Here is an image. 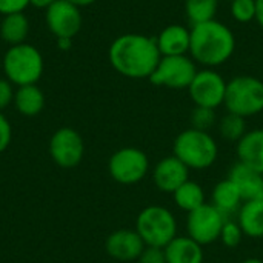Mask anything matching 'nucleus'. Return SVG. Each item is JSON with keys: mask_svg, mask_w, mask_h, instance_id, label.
Returning <instances> with one entry per match:
<instances>
[{"mask_svg": "<svg viewBox=\"0 0 263 263\" xmlns=\"http://www.w3.org/2000/svg\"><path fill=\"white\" fill-rule=\"evenodd\" d=\"M112 68L128 79H149L154 72L160 51L156 39L145 34H123L108 51Z\"/></svg>", "mask_w": 263, "mask_h": 263, "instance_id": "obj_1", "label": "nucleus"}, {"mask_svg": "<svg viewBox=\"0 0 263 263\" xmlns=\"http://www.w3.org/2000/svg\"><path fill=\"white\" fill-rule=\"evenodd\" d=\"M190 54L197 63L213 68L230 60L236 49V37L233 31L219 20L191 26Z\"/></svg>", "mask_w": 263, "mask_h": 263, "instance_id": "obj_2", "label": "nucleus"}, {"mask_svg": "<svg viewBox=\"0 0 263 263\" xmlns=\"http://www.w3.org/2000/svg\"><path fill=\"white\" fill-rule=\"evenodd\" d=\"M173 154L190 170L202 171L216 163L219 146L210 133L188 128L174 139Z\"/></svg>", "mask_w": 263, "mask_h": 263, "instance_id": "obj_3", "label": "nucleus"}, {"mask_svg": "<svg viewBox=\"0 0 263 263\" xmlns=\"http://www.w3.org/2000/svg\"><path fill=\"white\" fill-rule=\"evenodd\" d=\"M43 55L35 46L26 42L9 46L2 57V69L5 77L15 86L35 85L43 74Z\"/></svg>", "mask_w": 263, "mask_h": 263, "instance_id": "obj_4", "label": "nucleus"}, {"mask_svg": "<svg viewBox=\"0 0 263 263\" xmlns=\"http://www.w3.org/2000/svg\"><path fill=\"white\" fill-rule=\"evenodd\" d=\"M136 231L146 247L165 248L177 236V220L168 208L151 205L139 213Z\"/></svg>", "mask_w": 263, "mask_h": 263, "instance_id": "obj_5", "label": "nucleus"}, {"mask_svg": "<svg viewBox=\"0 0 263 263\" xmlns=\"http://www.w3.org/2000/svg\"><path fill=\"white\" fill-rule=\"evenodd\" d=\"M223 105L228 112L253 117L263 111V82L253 76H237L227 82Z\"/></svg>", "mask_w": 263, "mask_h": 263, "instance_id": "obj_6", "label": "nucleus"}, {"mask_svg": "<svg viewBox=\"0 0 263 263\" xmlns=\"http://www.w3.org/2000/svg\"><path fill=\"white\" fill-rule=\"evenodd\" d=\"M197 74L196 63L188 55H162L149 80L156 86L188 89Z\"/></svg>", "mask_w": 263, "mask_h": 263, "instance_id": "obj_7", "label": "nucleus"}, {"mask_svg": "<svg viewBox=\"0 0 263 263\" xmlns=\"http://www.w3.org/2000/svg\"><path fill=\"white\" fill-rule=\"evenodd\" d=\"M108 171L117 183L134 185L146 177L149 171V159L139 148H120L109 157Z\"/></svg>", "mask_w": 263, "mask_h": 263, "instance_id": "obj_8", "label": "nucleus"}, {"mask_svg": "<svg viewBox=\"0 0 263 263\" xmlns=\"http://www.w3.org/2000/svg\"><path fill=\"white\" fill-rule=\"evenodd\" d=\"M227 217L211 203H205L200 208L188 213L186 233L202 247L210 245L220 237L222 227Z\"/></svg>", "mask_w": 263, "mask_h": 263, "instance_id": "obj_9", "label": "nucleus"}, {"mask_svg": "<svg viewBox=\"0 0 263 263\" xmlns=\"http://www.w3.org/2000/svg\"><path fill=\"white\" fill-rule=\"evenodd\" d=\"M188 91L196 106L216 109L217 106L223 105L227 94V82L219 72L206 68L197 71Z\"/></svg>", "mask_w": 263, "mask_h": 263, "instance_id": "obj_10", "label": "nucleus"}, {"mask_svg": "<svg viewBox=\"0 0 263 263\" xmlns=\"http://www.w3.org/2000/svg\"><path fill=\"white\" fill-rule=\"evenodd\" d=\"M49 154L55 165L60 168L77 166L85 154V143L82 136L72 128L57 129L49 140Z\"/></svg>", "mask_w": 263, "mask_h": 263, "instance_id": "obj_11", "label": "nucleus"}, {"mask_svg": "<svg viewBox=\"0 0 263 263\" xmlns=\"http://www.w3.org/2000/svg\"><path fill=\"white\" fill-rule=\"evenodd\" d=\"M46 25L55 39H74V35L82 28V12L80 8L66 2L57 0L46 9Z\"/></svg>", "mask_w": 263, "mask_h": 263, "instance_id": "obj_12", "label": "nucleus"}, {"mask_svg": "<svg viewBox=\"0 0 263 263\" xmlns=\"http://www.w3.org/2000/svg\"><path fill=\"white\" fill-rule=\"evenodd\" d=\"M190 168L174 154L159 160L153 171V180L159 191L173 194L180 185L190 180Z\"/></svg>", "mask_w": 263, "mask_h": 263, "instance_id": "obj_13", "label": "nucleus"}, {"mask_svg": "<svg viewBox=\"0 0 263 263\" xmlns=\"http://www.w3.org/2000/svg\"><path fill=\"white\" fill-rule=\"evenodd\" d=\"M145 247V242L136 230H117L111 233L105 242L106 253L120 262L137 260Z\"/></svg>", "mask_w": 263, "mask_h": 263, "instance_id": "obj_14", "label": "nucleus"}, {"mask_svg": "<svg viewBox=\"0 0 263 263\" xmlns=\"http://www.w3.org/2000/svg\"><path fill=\"white\" fill-rule=\"evenodd\" d=\"M236 183L243 202L263 199V174L242 162H236L228 176Z\"/></svg>", "mask_w": 263, "mask_h": 263, "instance_id": "obj_15", "label": "nucleus"}, {"mask_svg": "<svg viewBox=\"0 0 263 263\" xmlns=\"http://www.w3.org/2000/svg\"><path fill=\"white\" fill-rule=\"evenodd\" d=\"M160 55H186L190 52L191 31L182 25H170L156 39Z\"/></svg>", "mask_w": 263, "mask_h": 263, "instance_id": "obj_16", "label": "nucleus"}, {"mask_svg": "<svg viewBox=\"0 0 263 263\" xmlns=\"http://www.w3.org/2000/svg\"><path fill=\"white\" fill-rule=\"evenodd\" d=\"M168 263H203V247L190 236H176L165 248Z\"/></svg>", "mask_w": 263, "mask_h": 263, "instance_id": "obj_17", "label": "nucleus"}, {"mask_svg": "<svg viewBox=\"0 0 263 263\" xmlns=\"http://www.w3.org/2000/svg\"><path fill=\"white\" fill-rule=\"evenodd\" d=\"M239 162L263 174V129L248 131L237 142Z\"/></svg>", "mask_w": 263, "mask_h": 263, "instance_id": "obj_18", "label": "nucleus"}, {"mask_svg": "<svg viewBox=\"0 0 263 263\" xmlns=\"http://www.w3.org/2000/svg\"><path fill=\"white\" fill-rule=\"evenodd\" d=\"M237 223L251 239L263 237V199L243 202L237 211Z\"/></svg>", "mask_w": 263, "mask_h": 263, "instance_id": "obj_19", "label": "nucleus"}, {"mask_svg": "<svg viewBox=\"0 0 263 263\" xmlns=\"http://www.w3.org/2000/svg\"><path fill=\"white\" fill-rule=\"evenodd\" d=\"M242 203H243L242 196L233 180L225 179L214 186L211 194V205H214L227 219L230 214L237 213Z\"/></svg>", "mask_w": 263, "mask_h": 263, "instance_id": "obj_20", "label": "nucleus"}, {"mask_svg": "<svg viewBox=\"0 0 263 263\" xmlns=\"http://www.w3.org/2000/svg\"><path fill=\"white\" fill-rule=\"evenodd\" d=\"M12 103L22 116L34 117L40 114L45 106V94L37 85L17 86Z\"/></svg>", "mask_w": 263, "mask_h": 263, "instance_id": "obj_21", "label": "nucleus"}, {"mask_svg": "<svg viewBox=\"0 0 263 263\" xmlns=\"http://www.w3.org/2000/svg\"><path fill=\"white\" fill-rule=\"evenodd\" d=\"M29 34V20L23 12H14L3 15L0 23V37L9 46L25 43Z\"/></svg>", "mask_w": 263, "mask_h": 263, "instance_id": "obj_22", "label": "nucleus"}, {"mask_svg": "<svg viewBox=\"0 0 263 263\" xmlns=\"http://www.w3.org/2000/svg\"><path fill=\"white\" fill-rule=\"evenodd\" d=\"M173 197H174V203L177 205V208H180L186 214L206 203L203 188L194 180H186L183 185H180L173 193Z\"/></svg>", "mask_w": 263, "mask_h": 263, "instance_id": "obj_23", "label": "nucleus"}, {"mask_svg": "<svg viewBox=\"0 0 263 263\" xmlns=\"http://www.w3.org/2000/svg\"><path fill=\"white\" fill-rule=\"evenodd\" d=\"M219 0H185V14L191 26L214 20Z\"/></svg>", "mask_w": 263, "mask_h": 263, "instance_id": "obj_24", "label": "nucleus"}, {"mask_svg": "<svg viewBox=\"0 0 263 263\" xmlns=\"http://www.w3.org/2000/svg\"><path fill=\"white\" fill-rule=\"evenodd\" d=\"M219 133L222 139L228 142H239L248 133L245 117H240L233 112L225 114L219 122Z\"/></svg>", "mask_w": 263, "mask_h": 263, "instance_id": "obj_25", "label": "nucleus"}, {"mask_svg": "<svg viewBox=\"0 0 263 263\" xmlns=\"http://www.w3.org/2000/svg\"><path fill=\"white\" fill-rule=\"evenodd\" d=\"M243 231L242 228L239 227V223L236 220H230L227 219L223 227H222V231H220V237L219 240L222 242L223 247L227 248H236L242 243L243 240Z\"/></svg>", "mask_w": 263, "mask_h": 263, "instance_id": "obj_26", "label": "nucleus"}, {"mask_svg": "<svg viewBox=\"0 0 263 263\" xmlns=\"http://www.w3.org/2000/svg\"><path fill=\"white\" fill-rule=\"evenodd\" d=\"M216 123V111L211 108L196 106L191 114V128L199 131H210Z\"/></svg>", "mask_w": 263, "mask_h": 263, "instance_id": "obj_27", "label": "nucleus"}, {"mask_svg": "<svg viewBox=\"0 0 263 263\" xmlns=\"http://www.w3.org/2000/svg\"><path fill=\"white\" fill-rule=\"evenodd\" d=\"M231 14L234 20L240 23H248L256 20V0H233Z\"/></svg>", "mask_w": 263, "mask_h": 263, "instance_id": "obj_28", "label": "nucleus"}, {"mask_svg": "<svg viewBox=\"0 0 263 263\" xmlns=\"http://www.w3.org/2000/svg\"><path fill=\"white\" fill-rule=\"evenodd\" d=\"M137 263H168L165 250L157 247H145L142 254L139 256Z\"/></svg>", "mask_w": 263, "mask_h": 263, "instance_id": "obj_29", "label": "nucleus"}, {"mask_svg": "<svg viewBox=\"0 0 263 263\" xmlns=\"http://www.w3.org/2000/svg\"><path fill=\"white\" fill-rule=\"evenodd\" d=\"M14 92L15 91L12 88V83L6 77H0V112L14 102Z\"/></svg>", "mask_w": 263, "mask_h": 263, "instance_id": "obj_30", "label": "nucleus"}, {"mask_svg": "<svg viewBox=\"0 0 263 263\" xmlns=\"http://www.w3.org/2000/svg\"><path fill=\"white\" fill-rule=\"evenodd\" d=\"M12 140V128L9 120L0 112V153H3Z\"/></svg>", "mask_w": 263, "mask_h": 263, "instance_id": "obj_31", "label": "nucleus"}, {"mask_svg": "<svg viewBox=\"0 0 263 263\" xmlns=\"http://www.w3.org/2000/svg\"><path fill=\"white\" fill-rule=\"evenodd\" d=\"M29 5V0H0V14L8 15L14 12H23Z\"/></svg>", "mask_w": 263, "mask_h": 263, "instance_id": "obj_32", "label": "nucleus"}, {"mask_svg": "<svg viewBox=\"0 0 263 263\" xmlns=\"http://www.w3.org/2000/svg\"><path fill=\"white\" fill-rule=\"evenodd\" d=\"M57 0H29V5L40 8V9H48L52 3H55Z\"/></svg>", "mask_w": 263, "mask_h": 263, "instance_id": "obj_33", "label": "nucleus"}, {"mask_svg": "<svg viewBox=\"0 0 263 263\" xmlns=\"http://www.w3.org/2000/svg\"><path fill=\"white\" fill-rule=\"evenodd\" d=\"M256 20L263 28V0H256Z\"/></svg>", "mask_w": 263, "mask_h": 263, "instance_id": "obj_34", "label": "nucleus"}, {"mask_svg": "<svg viewBox=\"0 0 263 263\" xmlns=\"http://www.w3.org/2000/svg\"><path fill=\"white\" fill-rule=\"evenodd\" d=\"M72 45V39H66V37H62V39H57V46L62 49V51H68Z\"/></svg>", "mask_w": 263, "mask_h": 263, "instance_id": "obj_35", "label": "nucleus"}, {"mask_svg": "<svg viewBox=\"0 0 263 263\" xmlns=\"http://www.w3.org/2000/svg\"><path fill=\"white\" fill-rule=\"evenodd\" d=\"M66 2H69V3H72V5L82 8V6H89V5H92L94 2H97V0H66Z\"/></svg>", "mask_w": 263, "mask_h": 263, "instance_id": "obj_36", "label": "nucleus"}, {"mask_svg": "<svg viewBox=\"0 0 263 263\" xmlns=\"http://www.w3.org/2000/svg\"><path fill=\"white\" fill-rule=\"evenodd\" d=\"M242 263H263V260L259 259V257H248V259H245Z\"/></svg>", "mask_w": 263, "mask_h": 263, "instance_id": "obj_37", "label": "nucleus"}, {"mask_svg": "<svg viewBox=\"0 0 263 263\" xmlns=\"http://www.w3.org/2000/svg\"><path fill=\"white\" fill-rule=\"evenodd\" d=\"M0 69H2V57H0Z\"/></svg>", "mask_w": 263, "mask_h": 263, "instance_id": "obj_38", "label": "nucleus"}, {"mask_svg": "<svg viewBox=\"0 0 263 263\" xmlns=\"http://www.w3.org/2000/svg\"><path fill=\"white\" fill-rule=\"evenodd\" d=\"M228 2H233V0H228Z\"/></svg>", "mask_w": 263, "mask_h": 263, "instance_id": "obj_39", "label": "nucleus"}]
</instances>
